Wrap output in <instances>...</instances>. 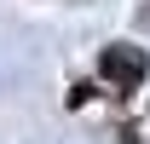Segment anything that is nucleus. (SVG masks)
I'll return each instance as SVG.
<instances>
[{
  "label": "nucleus",
  "mask_w": 150,
  "mask_h": 144,
  "mask_svg": "<svg viewBox=\"0 0 150 144\" xmlns=\"http://www.w3.org/2000/svg\"><path fill=\"white\" fill-rule=\"evenodd\" d=\"M144 69H150V58H144V46H133V40H115V46H104V52H98V75H104L110 87H121V92L139 87V81H144Z\"/></svg>",
  "instance_id": "f257e3e1"
}]
</instances>
